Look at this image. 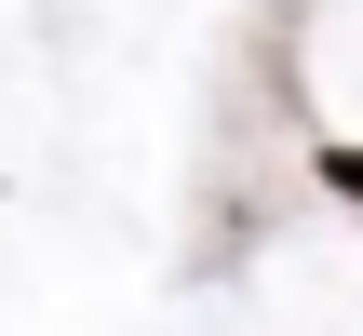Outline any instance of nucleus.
Returning a JSON list of instances; mask_svg holds the SVG:
<instances>
[{
    "mask_svg": "<svg viewBox=\"0 0 363 336\" xmlns=\"http://www.w3.org/2000/svg\"><path fill=\"white\" fill-rule=\"evenodd\" d=\"M323 189H337V202H363V148H323Z\"/></svg>",
    "mask_w": 363,
    "mask_h": 336,
    "instance_id": "f257e3e1",
    "label": "nucleus"
}]
</instances>
